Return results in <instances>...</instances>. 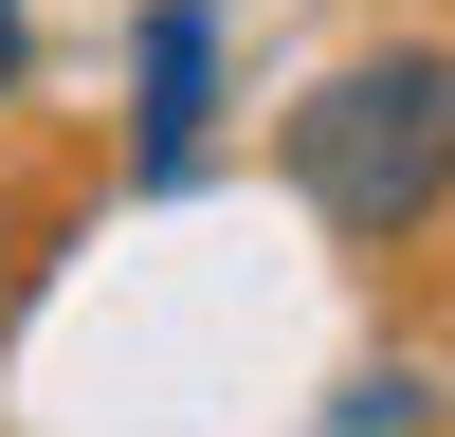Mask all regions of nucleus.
<instances>
[{
  "label": "nucleus",
  "mask_w": 455,
  "mask_h": 437,
  "mask_svg": "<svg viewBox=\"0 0 455 437\" xmlns=\"http://www.w3.org/2000/svg\"><path fill=\"white\" fill-rule=\"evenodd\" d=\"M274 182L347 255L437 237V218H455V36H383V55L310 73V91L274 109Z\"/></svg>",
  "instance_id": "obj_1"
},
{
  "label": "nucleus",
  "mask_w": 455,
  "mask_h": 437,
  "mask_svg": "<svg viewBox=\"0 0 455 437\" xmlns=\"http://www.w3.org/2000/svg\"><path fill=\"white\" fill-rule=\"evenodd\" d=\"M219 146V0H146L128 19V164L182 182Z\"/></svg>",
  "instance_id": "obj_2"
},
{
  "label": "nucleus",
  "mask_w": 455,
  "mask_h": 437,
  "mask_svg": "<svg viewBox=\"0 0 455 437\" xmlns=\"http://www.w3.org/2000/svg\"><path fill=\"white\" fill-rule=\"evenodd\" d=\"M36 255H55V201H36V182H0V310L36 291Z\"/></svg>",
  "instance_id": "obj_3"
},
{
  "label": "nucleus",
  "mask_w": 455,
  "mask_h": 437,
  "mask_svg": "<svg viewBox=\"0 0 455 437\" xmlns=\"http://www.w3.org/2000/svg\"><path fill=\"white\" fill-rule=\"evenodd\" d=\"M19 73H36V19H19V0H0V109H19Z\"/></svg>",
  "instance_id": "obj_4"
}]
</instances>
